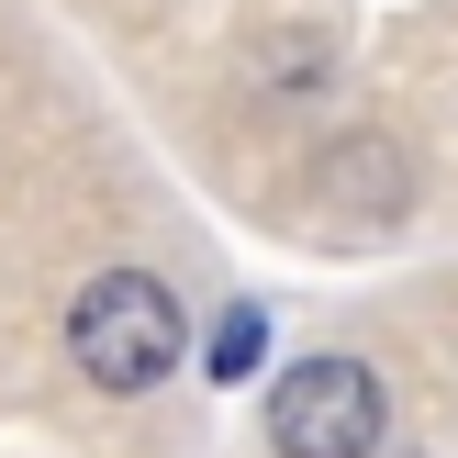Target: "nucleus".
Returning a JSON list of instances; mask_svg holds the SVG:
<instances>
[{"label": "nucleus", "mask_w": 458, "mask_h": 458, "mask_svg": "<svg viewBox=\"0 0 458 458\" xmlns=\"http://www.w3.org/2000/svg\"><path fill=\"white\" fill-rule=\"evenodd\" d=\"M268 447L280 458H369L380 447V380L369 358H302L268 392Z\"/></svg>", "instance_id": "obj_2"}, {"label": "nucleus", "mask_w": 458, "mask_h": 458, "mask_svg": "<svg viewBox=\"0 0 458 458\" xmlns=\"http://www.w3.org/2000/svg\"><path fill=\"white\" fill-rule=\"evenodd\" d=\"M67 358H79V380H101V392H146V380H168V358H179L168 280H146V268H101V280L79 291V313H67Z\"/></svg>", "instance_id": "obj_1"}, {"label": "nucleus", "mask_w": 458, "mask_h": 458, "mask_svg": "<svg viewBox=\"0 0 458 458\" xmlns=\"http://www.w3.org/2000/svg\"><path fill=\"white\" fill-rule=\"evenodd\" d=\"M258 347H268L258 302H235V313H224V325H213V380H246V369H258Z\"/></svg>", "instance_id": "obj_3"}]
</instances>
